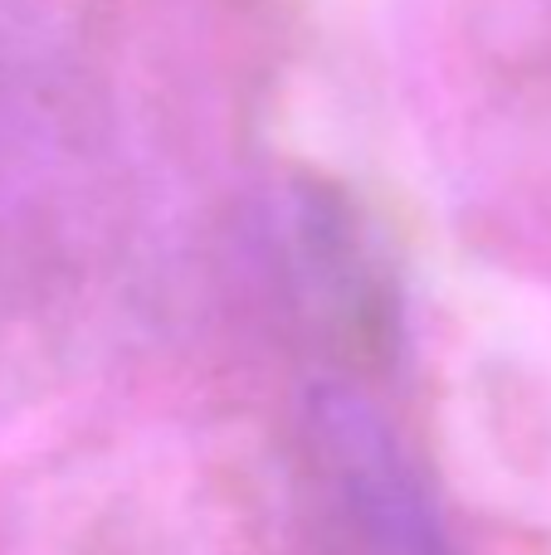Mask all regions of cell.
Wrapping results in <instances>:
<instances>
[{"mask_svg": "<svg viewBox=\"0 0 551 555\" xmlns=\"http://www.w3.org/2000/svg\"><path fill=\"white\" fill-rule=\"evenodd\" d=\"M244 254L279 336L318 361L322 375L361 380L396 361V269L367 215L337 185L308 176L269 185L249 205Z\"/></svg>", "mask_w": 551, "mask_h": 555, "instance_id": "6da1fadb", "label": "cell"}, {"mask_svg": "<svg viewBox=\"0 0 551 555\" xmlns=\"http://www.w3.org/2000/svg\"><path fill=\"white\" fill-rule=\"evenodd\" d=\"M298 463L337 555H459L435 492L361 380L318 375L303 390Z\"/></svg>", "mask_w": 551, "mask_h": 555, "instance_id": "7a4b0ae2", "label": "cell"}]
</instances>
